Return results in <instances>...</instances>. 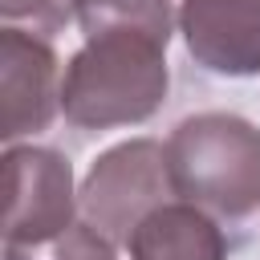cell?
<instances>
[{
	"label": "cell",
	"instance_id": "cell-1",
	"mask_svg": "<svg viewBox=\"0 0 260 260\" xmlns=\"http://www.w3.org/2000/svg\"><path fill=\"white\" fill-rule=\"evenodd\" d=\"M85 45L61 77V114L77 130L138 126L158 114L171 69V0H98L77 8Z\"/></svg>",
	"mask_w": 260,
	"mask_h": 260
},
{
	"label": "cell",
	"instance_id": "cell-2",
	"mask_svg": "<svg viewBox=\"0 0 260 260\" xmlns=\"http://www.w3.org/2000/svg\"><path fill=\"white\" fill-rule=\"evenodd\" d=\"M167 162L179 199L219 219L260 211V130L248 118L223 110L183 118L167 138Z\"/></svg>",
	"mask_w": 260,
	"mask_h": 260
},
{
	"label": "cell",
	"instance_id": "cell-3",
	"mask_svg": "<svg viewBox=\"0 0 260 260\" xmlns=\"http://www.w3.org/2000/svg\"><path fill=\"white\" fill-rule=\"evenodd\" d=\"M167 199L175 195L167 146L154 138H130L110 146L85 175L77 203L81 219L114 248H126L130 232Z\"/></svg>",
	"mask_w": 260,
	"mask_h": 260
},
{
	"label": "cell",
	"instance_id": "cell-4",
	"mask_svg": "<svg viewBox=\"0 0 260 260\" xmlns=\"http://www.w3.org/2000/svg\"><path fill=\"white\" fill-rule=\"evenodd\" d=\"M4 244H45L77 223L73 167L49 146L4 150Z\"/></svg>",
	"mask_w": 260,
	"mask_h": 260
},
{
	"label": "cell",
	"instance_id": "cell-5",
	"mask_svg": "<svg viewBox=\"0 0 260 260\" xmlns=\"http://www.w3.org/2000/svg\"><path fill=\"white\" fill-rule=\"evenodd\" d=\"M0 93H4L0 138L8 146L24 134L49 130V122L61 110V77L49 37L12 24L0 28Z\"/></svg>",
	"mask_w": 260,
	"mask_h": 260
},
{
	"label": "cell",
	"instance_id": "cell-6",
	"mask_svg": "<svg viewBox=\"0 0 260 260\" xmlns=\"http://www.w3.org/2000/svg\"><path fill=\"white\" fill-rule=\"evenodd\" d=\"M179 32L195 65L207 73H260V0H183Z\"/></svg>",
	"mask_w": 260,
	"mask_h": 260
},
{
	"label": "cell",
	"instance_id": "cell-7",
	"mask_svg": "<svg viewBox=\"0 0 260 260\" xmlns=\"http://www.w3.org/2000/svg\"><path fill=\"white\" fill-rule=\"evenodd\" d=\"M130 260H228V240L211 211L191 199L158 203L126 240Z\"/></svg>",
	"mask_w": 260,
	"mask_h": 260
},
{
	"label": "cell",
	"instance_id": "cell-8",
	"mask_svg": "<svg viewBox=\"0 0 260 260\" xmlns=\"http://www.w3.org/2000/svg\"><path fill=\"white\" fill-rule=\"evenodd\" d=\"M0 16L12 28H24V32L53 41L77 16V4L73 0H0Z\"/></svg>",
	"mask_w": 260,
	"mask_h": 260
},
{
	"label": "cell",
	"instance_id": "cell-9",
	"mask_svg": "<svg viewBox=\"0 0 260 260\" xmlns=\"http://www.w3.org/2000/svg\"><path fill=\"white\" fill-rule=\"evenodd\" d=\"M73 4H77V8H85V4H98V0H73Z\"/></svg>",
	"mask_w": 260,
	"mask_h": 260
}]
</instances>
